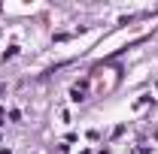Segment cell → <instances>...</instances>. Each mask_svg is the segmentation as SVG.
I'll return each mask as SVG.
<instances>
[{
    "mask_svg": "<svg viewBox=\"0 0 158 154\" xmlns=\"http://www.w3.org/2000/svg\"><path fill=\"white\" fill-rule=\"evenodd\" d=\"M85 91H88V82H79L76 88L70 91V100H73V103H82V100H85Z\"/></svg>",
    "mask_w": 158,
    "mask_h": 154,
    "instance_id": "cell-1",
    "label": "cell"
}]
</instances>
